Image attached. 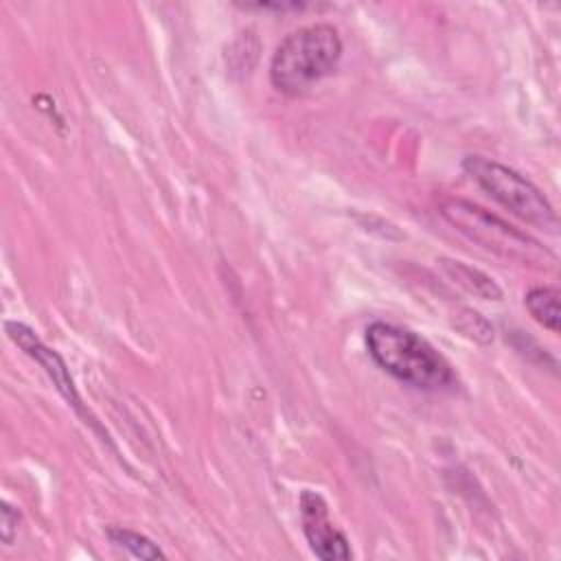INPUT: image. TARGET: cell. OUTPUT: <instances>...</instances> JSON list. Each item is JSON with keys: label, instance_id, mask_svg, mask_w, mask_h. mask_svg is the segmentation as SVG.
<instances>
[{"label": "cell", "instance_id": "6da1fadb", "mask_svg": "<svg viewBox=\"0 0 561 561\" xmlns=\"http://www.w3.org/2000/svg\"><path fill=\"white\" fill-rule=\"evenodd\" d=\"M370 359L394 379L427 392L458 386L451 364L423 335L392 322H373L364 335Z\"/></svg>", "mask_w": 561, "mask_h": 561}, {"label": "cell", "instance_id": "7a4b0ae2", "mask_svg": "<svg viewBox=\"0 0 561 561\" xmlns=\"http://www.w3.org/2000/svg\"><path fill=\"white\" fill-rule=\"evenodd\" d=\"M342 57V37L331 24H309L289 33L270 59L272 85L296 96L331 75Z\"/></svg>", "mask_w": 561, "mask_h": 561}, {"label": "cell", "instance_id": "3957f363", "mask_svg": "<svg viewBox=\"0 0 561 561\" xmlns=\"http://www.w3.org/2000/svg\"><path fill=\"white\" fill-rule=\"evenodd\" d=\"M440 215L456 226L467 239L480 248L500 254L511 261L528 265H548L554 261V254L546 250L537 239L506 224L491 210L460 197H447L440 202Z\"/></svg>", "mask_w": 561, "mask_h": 561}, {"label": "cell", "instance_id": "277c9868", "mask_svg": "<svg viewBox=\"0 0 561 561\" xmlns=\"http://www.w3.org/2000/svg\"><path fill=\"white\" fill-rule=\"evenodd\" d=\"M462 169L486 195H491L500 206L511 210L522 221L541 230L557 228V215L550 202L530 180L511 167L484 156H467L462 160Z\"/></svg>", "mask_w": 561, "mask_h": 561}, {"label": "cell", "instance_id": "5b68a950", "mask_svg": "<svg viewBox=\"0 0 561 561\" xmlns=\"http://www.w3.org/2000/svg\"><path fill=\"white\" fill-rule=\"evenodd\" d=\"M300 524L311 552L322 561H346L351 559V546L342 530L329 517L324 497L316 491L305 489L300 493Z\"/></svg>", "mask_w": 561, "mask_h": 561}, {"label": "cell", "instance_id": "8992f818", "mask_svg": "<svg viewBox=\"0 0 561 561\" xmlns=\"http://www.w3.org/2000/svg\"><path fill=\"white\" fill-rule=\"evenodd\" d=\"M4 331H7L9 340H11L15 346H20L31 359H35V362L44 368V373L48 375V379L55 383L57 392L68 401V405L75 408V412L81 414V412H83L81 397H79V390H77V386H75V379H72L70 370H68L64 357H61L55 348L46 346V344L35 335V331L28 329V327L22 324V322L7 320V322H4Z\"/></svg>", "mask_w": 561, "mask_h": 561}, {"label": "cell", "instance_id": "52a82bcc", "mask_svg": "<svg viewBox=\"0 0 561 561\" xmlns=\"http://www.w3.org/2000/svg\"><path fill=\"white\" fill-rule=\"evenodd\" d=\"M440 267L465 291H469L478 298H484V300H500L502 298V287L489 274H484L482 270L471 267L462 261H454V259H440Z\"/></svg>", "mask_w": 561, "mask_h": 561}, {"label": "cell", "instance_id": "ba28073f", "mask_svg": "<svg viewBox=\"0 0 561 561\" xmlns=\"http://www.w3.org/2000/svg\"><path fill=\"white\" fill-rule=\"evenodd\" d=\"M524 305L533 320H537L543 329L557 333L559 331V289L554 285L533 287L524 296Z\"/></svg>", "mask_w": 561, "mask_h": 561}, {"label": "cell", "instance_id": "9c48e42d", "mask_svg": "<svg viewBox=\"0 0 561 561\" xmlns=\"http://www.w3.org/2000/svg\"><path fill=\"white\" fill-rule=\"evenodd\" d=\"M107 537H110L112 543L125 548L129 554H134L138 559H164V552L158 548V543H153L149 537H145L136 530L121 528V526H110Z\"/></svg>", "mask_w": 561, "mask_h": 561}, {"label": "cell", "instance_id": "30bf717a", "mask_svg": "<svg viewBox=\"0 0 561 561\" xmlns=\"http://www.w3.org/2000/svg\"><path fill=\"white\" fill-rule=\"evenodd\" d=\"M20 519H22L20 511H18L13 504L2 502V508H0V537H2V541H4L7 546L13 543V539H15V535H18Z\"/></svg>", "mask_w": 561, "mask_h": 561}, {"label": "cell", "instance_id": "8fae6325", "mask_svg": "<svg viewBox=\"0 0 561 561\" xmlns=\"http://www.w3.org/2000/svg\"><path fill=\"white\" fill-rule=\"evenodd\" d=\"M245 9H259V11H300L311 4L305 2H256V4H243Z\"/></svg>", "mask_w": 561, "mask_h": 561}]
</instances>
